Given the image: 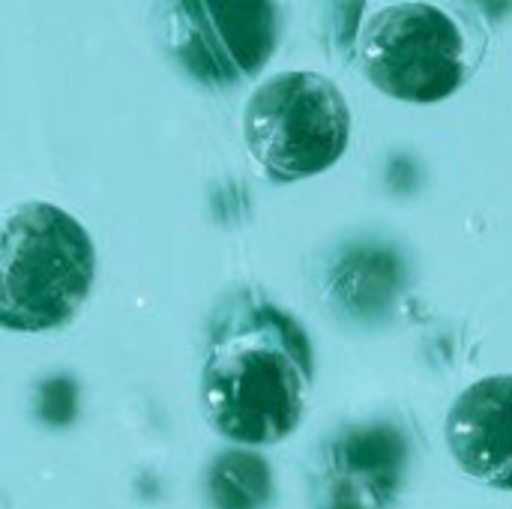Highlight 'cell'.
<instances>
[{"instance_id": "1", "label": "cell", "mask_w": 512, "mask_h": 509, "mask_svg": "<svg viewBox=\"0 0 512 509\" xmlns=\"http://www.w3.org/2000/svg\"><path fill=\"white\" fill-rule=\"evenodd\" d=\"M312 378V342L294 315L255 288L216 306L201 363V408L222 438L243 447L285 441L303 420Z\"/></svg>"}, {"instance_id": "2", "label": "cell", "mask_w": 512, "mask_h": 509, "mask_svg": "<svg viewBox=\"0 0 512 509\" xmlns=\"http://www.w3.org/2000/svg\"><path fill=\"white\" fill-rule=\"evenodd\" d=\"M96 279L87 228L51 201H21L3 213L0 324L12 333H45L69 324Z\"/></svg>"}, {"instance_id": "3", "label": "cell", "mask_w": 512, "mask_h": 509, "mask_svg": "<svg viewBox=\"0 0 512 509\" xmlns=\"http://www.w3.org/2000/svg\"><path fill=\"white\" fill-rule=\"evenodd\" d=\"M483 36L456 12L435 3H384L357 36L363 75L402 102H441L480 66Z\"/></svg>"}, {"instance_id": "4", "label": "cell", "mask_w": 512, "mask_h": 509, "mask_svg": "<svg viewBox=\"0 0 512 509\" xmlns=\"http://www.w3.org/2000/svg\"><path fill=\"white\" fill-rule=\"evenodd\" d=\"M243 138L273 183H297L333 168L351 141L345 93L321 72H279L252 90Z\"/></svg>"}, {"instance_id": "5", "label": "cell", "mask_w": 512, "mask_h": 509, "mask_svg": "<svg viewBox=\"0 0 512 509\" xmlns=\"http://www.w3.org/2000/svg\"><path fill=\"white\" fill-rule=\"evenodd\" d=\"M162 42L177 66L210 90L255 78L273 57L282 9L267 0H186L159 6Z\"/></svg>"}, {"instance_id": "6", "label": "cell", "mask_w": 512, "mask_h": 509, "mask_svg": "<svg viewBox=\"0 0 512 509\" xmlns=\"http://www.w3.org/2000/svg\"><path fill=\"white\" fill-rule=\"evenodd\" d=\"M408 465L411 438L399 423H348L330 432L309 462L312 509H390Z\"/></svg>"}, {"instance_id": "7", "label": "cell", "mask_w": 512, "mask_h": 509, "mask_svg": "<svg viewBox=\"0 0 512 509\" xmlns=\"http://www.w3.org/2000/svg\"><path fill=\"white\" fill-rule=\"evenodd\" d=\"M447 447L456 465L501 492H512V375L471 384L447 414Z\"/></svg>"}, {"instance_id": "8", "label": "cell", "mask_w": 512, "mask_h": 509, "mask_svg": "<svg viewBox=\"0 0 512 509\" xmlns=\"http://www.w3.org/2000/svg\"><path fill=\"white\" fill-rule=\"evenodd\" d=\"M405 288V261L381 243L345 246L327 270L333 309L354 324H378Z\"/></svg>"}, {"instance_id": "9", "label": "cell", "mask_w": 512, "mask_h": 509, "mask_svg": "<svg viewBox=\"0 0 512 509\" xmlns=\"http://www.w3.org/2000/svg\"><path fill=\"white\" fill-rule=\"evenodd\" d=\"M276 486L264 456L252 450H225L204 471V498L210 509H267Z\"/></svg>"}, {"instance_id": "10", "label": "cell", "mask_w": 512, "mask_h": 509, "mask_svg": "<svg viewBox=\"0 0 512 509\" xmlns=\"http://www.w3.org/2000/svg\"><path fill=\"white\" fill-rule=\"evenodd\" d=\"M36 417L51 426L63 429L78 417V384L69 375H51L36 387Z\"/></svg>"}]
</instances>
